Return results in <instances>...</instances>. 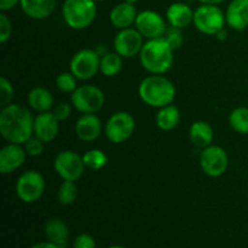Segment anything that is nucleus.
<instances>
[{"label": "nucleus", "mask_w": 248, "mask_h": 248, "mask_svg": "<svg viewBox=\"0 0 248 248\" xmlns=\"http://www.w3.org/2000/svg\"><path fill=\"white\" fill-rule=\"evenodd\" d=\"M217 36H218V39H219V40H225V39H227V36H228V33L224 31V29H222L219 33H217Z\"/></svg>", "instance_id": "obj_39"}, {"label": "nucleus", "mask_w": 248, "mask_h": 248, "mask_svg": "<svg viewBox=\"0 0 248 248\" xmlns=\"http://www.w3.org/2000/svg\"><path fill=\"white\" fill-rule=\"evenodd\" d=\"M144 45V38L136 28L119 31L114 39V50L123 58H132L140 55Z\"/></svg>", "instance_id": "obj_13"}, {"label": "nucleus", "mask_w": 248, "mask_h": 248, "mask_svg": "<svg viewBox=\"0 0 248 248\" xmlns=\"http://www.w3.org/2000/svg\"><path fill=\"white\" fill-rule=\"evenodd\" d=\"M62 16L68 27L75 31L86 29L93 23L97 16L94 0H64Z\"/></svg>", "instance_id": "obj_4"}, {"label": "nucleus", "mask_w": 248, "mask_h": 248, "mask_svg": "<svg viewBox=\"0 0 248 248\" xmlns=\"http://www.w3.org/2000/svg\"><path fill=\"white\" fill-rule=\"evenodd\" d=\"M227 24L234 31H244L248 27V0H232L225 11Z\"/></svg>", "instance_id": "obj_17"}, {"label": "nucleus", "mask_w": 248, "mask_h": 248, "mask_svg": "<svg viewBox=\"0 0 248 248\" xmlns=\"http://www.w3.org/2000/svg\"><path fill=\"white\" fill-rule=\"evenodd\" d=\"M21 2V0H0V11L6 12L15 9Z\"/></svg>", "instance_id": "obj_36"}, {"label": "nucleus", "mask_w": 248, "mask_h": 248, "mask_svg": "<svg viewBox=\"0 0 248 248\" xmlns=\"http://www.w3.org/2000/svg\"><path fill=\"white\" fill-rule=\"evenodd\" d=\"M176 1H177V0H176Z\"/></svg>", "instance_id": "obj_43"}, {"label": "nucleus", "mask_w": 248, "mask_h": 248, "mask_svg": "<svg viewBox=\"0 0 248 248\" xmlns=\"http://www.w3.org/2000/svg\"><path fill=\"white\" fill-rule=\"evenodd\" d=\"M123 69V57L118 52H107L101 57V70L106 77L111 78L118 75Z\"/></svg>", "instance_id": "obj_25"}, {"label": "nucleus", "mask_w": 248, "mask_h": 248, "mask_svg": "<svg viewBox=\"0 0 248 248\" xmlns=\"http://www.w3.org/2000/svg\"><path fill=\"white\" fill-rule=\"evenodd\" d=\"M31 248H58V247L55 246L53 244H51V242L44 241V242H39V244H35Z\"/></svg>", "instance_id": "obj_37"}, {"label": "nucleus", "mask_w": 248, "mask_h": 248, "mask_svg": "<svg viewBox=\"0 0 248 248\" xmlns=\"http://www.w3.org/2000/svg\"><path fill=\"white\" fill-rule=\"evenodd\" d=\"M69 68L78 80L86 81L101 70V56L92 48H82L73 56Z\"/></svg>", "instance_id": "obj_8"}, {"label": "nucleus", "mask_w": 248, "mask_h": 248, "mask_svg": "<svg viewBox=\"0 0 248 248\" xmlns=\"http://www.w3.org/2000/svg\"><path fill=\"white\" fill-rule=\"evenodd\" d=\"M53 169L63 181L77 182L81 178L86 166L82 156L74 150H63L56 155L53 160Z\"/></svg>", "instance_id": "obj_9"}, {"label": "nucleus", "mask_w": 248, "mask_h": 248, "mask_svg": "<svg viewBox=\"0 0 248 248\" xmlns=\"http://www.w3.org/2000/svg\"><path fill=\"white\" fill-rule=\"evenodd\" d=\"M57 198L62 205L68 206L74 203L78 198V186L75 182L63 181V183L58 188Z\"/></svg>", "instance_id": "obj_28"}, {"label": "nucleus", "mask_w": 248, "mask_h": 248, "mask_svg": "<svg viewBox=\"0 0 248 248\" xmlns=\"http://www.w3.org/2000/svg\"><path fill=\"white\" fill-rule=\"evenodd\" d=\"M60 132V121L52 111L39 113L34 118V136L44 143H50L56 140Z\"/></svg>", "instance_id": "obj_15"}, {"label": "nucleus", "mask_w": 248, "mask_h": 248, "mask_svg": "<svg viewBox=\"0 0 248 248\" xmlns=\"http://www.w3.org/2000/svg\"><path fill=\"white\" fill-rule=\"evenodd\" d=\"M106 102L103 91L94 85L78 86L72 93V106L81 114H94L102 109Z\"/></svg>", "instance_id": "obj_6"}, {"label": "nucleus", "mask_w": 248, "mask_h": 248, "mask_svg": "<svg viewBox=\"0 0 248 248\" xmlns=\"http://www.w3.org/2000/svg\"><path fill=\"white\" fill-rule=\"evenodd\" d=\"M82 160L87 169L92 170V171H98L102 170L107 164H108V156L106 153L101 149H91L87 150L84 155H82Z\"/></svg>", "instance_id": "obj_27"}, {"label": "nucleus", "mask_w": 248, "mask_h": 248, "mask_svg": "<svg viewBox=\"0 0 248 248\" xmlns=\"http://www.w3.org/2000/svg\"><path fill=\"white\" fill-rule=\"evenodd\" d=\"M229 125L232 130L241 135H248V108H235L229 115Z\"/></svg>", "instance_id": "obj_26"}, {"label": "nucleus", "mask_w": 248, "mask_h": 248, "mask_svg": "<svg viewBox=\"0 0 248 248\" xmlns=\"http://www.w3.org/2000/svg\"><path fill=\"white\" fill-rule=\"evenodd\" d=\"M27 101H28L29 107L38 113L51 111V109H53V104H55L52 93L47 89L41 86L31 89L29 91Z\"/></svg>", "instance_id": "obj_22"}, {"label": "nucleus", "mask_w": 248, "mask_h": 248, "mask_svg": "<svg viewBox=\"0 0 248 248\" xmlns=\"http://www.w3.org/2000/svg\"><path fill=\"white\" fill-rule=\"evenodd\" d=\"M73 248H96V241L89 234H80L75 237Z\"/></svg>", "instance_id": "obj_35"}, {"label": "nucleus", "mask_w": 248, "mask_h": 248, "mask_svg": "<svg viewBox=\"0 0 248 248\" xmlns=\"http://www.w3.org/2000/svg\"><path fill=\"white\" fill-rule=\"evenodd\" d=\"M17 198L24 203H34L45 191V179L40 172L29 170L23 172L16 182Z\"/></svg>", "instance_id": "obj_7"}, {"label": "nucleus", "mask_w": 248, "mask_h": 248, "mask_svg": "<svg viewBox=\"0 0 248 248\" xmlns=\"http://www.w3.org/2000/svg\"><path fill=\"white\" fill-rule=\"evenodd\" d=\"M12 34V23L5 12H0V43L5 44L10 40Z\"/></svg>", "instance_id": "obj_33"}, {"label": "nucleus", "mask_w": 248, "mask_h": 248, "mask_svg": "<svg viewBox=\"0 0 248 248\" xmlns=\"http://www.w3.org/2000/svg\"><path fill=\"white\" fill-rule=\"evenodd\" d=\"M23 144L7 143L0 150V173L10 174L23 166L27 159Z\"/></svg>", "instance_id": "obj_14"}, {"label": "nucleus", "mask_w": 248, "mask_h": 248, "mask_svg": "<svg viewBox=\"0 0 248 248\" xmlns=\"http://www.w3.org/2000/svg\"><path fill=\"white\" fill-rule=\"evenodd\" d=\"M12 98H14V87L10 80L5 77L0 78V107H4L11 104Z\"/></svg>", "instance_id": "obj_31"}, {"label": "nucleus", "mask_w": 248, "mask_h": 248, "mask_svg": "<svg viewBox=\"0 0 248 248\" xmlns=\"http://www.w3.org/2000/svg\"><path fill=\"white\" fill-rule=\"evenodd\" d=\"M56 86L63 93H73L78 89V79L72 72H63L56 78Z\"/></svg>", "instance_id": "obj_29"}, {"label": "nucleus", "mask_w": 248, "mask_h": 248, "mask_svg": "<svg viewBox=\"0 0 248 248\" xmlns=\"http://www.w3.org/2000/svg\"><path fill=\"white\" fill-rule=\"evenodd\" d=\"M23 147L28 156H40L44 153V142L39 140L38 137H35V136L29 138V140L24 143Z\"/></svg>", "instance_id": "obj_32"}, {"label": "nucleus", "mask_w": 248, "mask_h": 248, "mask_svg": "<svg viewBox=\"0 0 248 248\" xmlns=\"http://www.w3.org/2000/svg\"><path fill=\"white\" fill-rule=\"evenodd\" d=\"M189 137L190 140L199 148H206L212 144L213 133L212 126L206 121H195L189 128Z\"/></svg>", "instance_id": "obj_23"}, {"label": "nucleus", "mask_w": 248, "mask_h": 248, "mask_svg": "<svg viewBox=\"0 0 248 248\" xmlns=\"http://www.w3.org/2000/svg\"><path fill=\"white\" fill-rule=\"evenodd\" d=\"M173 52L164 38L147 40L140 53V64L150 74H165L173 64Z\"/></svg>", "instance_id": "obj_3"}, {"label": "nucleus", "mask_w": 248, "mask_h": 248, "mask_svg": "<svg viewBox=\"0 0 248 248\" xmlns=\"http://www.w3.org/2000/svg\"><path fill=\"white\" fill-rule=\"evenodd\" d=\"M0 133L7 143L24 144L34 136V118L19 104H9L0 111Z\"/></svg>", "instance_id": "obj_1"}, {"label": "nucleus", "mask_w": 248, "mask_h": 248, "mask_svg": "<svg viewBox=\"0 0 248 248\" xmlns=\"http://www.w3.org/2000/svg\"><path fill=\"white\" fill-rule=\"evenodd\" d=\"M136 130L135 118L127 111L114 113L107 121L104 133L111 143L120 144L126 142Z\"/></svg>", "instance_id": "obj_10"}, {"label": "nucleus", "mask_w": 248, "mask_h": 248, "mask_svg": "<svg viewBox=\"0 0 248 248\" xmlns=\"http://www.w3.org/2000/svg\"><path fill=\"white\" fill-rule=\"evenodd\" d=\"M96 2H99V1H103V0H94Z\"/></svg>", "instance_id": "obj_42"}, {"label": "nucleus", "mask_w": 248, "mask_h": 248, "mask_svg": "<svg viewBox=\"0 0 248 248\" xmlns=\"http://www.w3.org/2000/svg\"><path fill=\"white\" fill-rule=\"evenodd\" d=\"M102 133V121L96 114H82L75 123V135L82 142H93Z\"/></svg>", "instance_id": "obj_16"}, {"label": "nucleus", "mask_w": 248, "mask_h": 248, "mask_svg": "<svg viewBox=\"0 0 248 248\" xmlns=\"http://www.w3.org/2000/svg\"><path fill=\"white\" fill-rule=\"evenodd\" d=\"M109 248H126V247H124V246H118V245H115V246H110Z\"/></svg>", "instance_id": "obj_41"}, {"label": "nucleus", "mask_w": 248, "mask_h": 248, "mask_svg": "<svg viewBox=\"0 0 248 248\" xmlns=\"http://www.w3.org/2000/svg\"><path fill=\"white\" fill-rule=\"evenodd\" d=\"M124 1L128 2V4H133V5H135L136 2H138V1H140V0H124Z\"/></svg>", "instance_id": "obj_40"}, {"label": "nucleus", "mask_w": 248, "mask_h": 248, "mask_svg": "<svg viewBox=\"0 0 248 248\" xmlns=\"http://www.w3.org/2000/svg\"><path fill=\"white\" fill-rule=\"evenodd\" d=\"M164 39L169 43V45L171 46L174 51L179 50L184 43V36L183 33H182V29L171 26L167 27L166 31H165Z\"/></svg>", "instance_id": "obj_30"}, {"label": "nucleus", "mask_w": 248, "mask_h": 248, "mask_svg": "<svg viewBox=\"0 0 248 248\" xmlns=\"http://www.w3.org/2000/svg\"><path fill=\"white\" fill-rule=\"evenodd\" d=\"M19 5L26 16L40 21L52 15L56 9V0H21Z\"/></svg>", "instance_id": "obj_21"}, {"label": "nucleus", "mask_w": 248, "mask_h": 248, "mask_svg": "<svg viewBox=\"0 0 248 248\" xmlns=\"http://www.w3.org/2000/svg\"><path fill=\"white\" fill-rule=\"evenodd\" d=\"M46 240L58 248H68L69 244V229L62 219L52 218L46 222L44 228Z\"/></svg>", "instance_id": "obj_20"}, {"label": "nucleus", "mask_w": 248, "mask_h": 248, "mask_svg": "<svg viewBox=\"0 0 248 248\" xmlns=\"http://www.w3.org/2000/svg\"><path fill=\"white\" fill-rule=\"evenodd\" d=\"M137 15L138 12L136 10L135 5L123 1L120 4L115 5L111 9L110 15H109V19H110V23L115 28L121 31V29L131 28L136 23Z\"/></svg>", "instance_id": "obj_18"}, {"label": "nucleus", "mask_w": 248, "mask_h": 248, "mask_svg": "<svg viewBox=\"0 0 248 248\" xmlns=\"http://www.w3.org/2000/svg\"><path fill=\"white\" fill-rule=\"evenodd\" d=\"M52 113L60 123L61 121H65L69 118L70 114H72V106L67 103V102H61L57 106L53 107Z\"/></svg>", "instance_id": "obj_34"}, {"label": "nucleus", "mask_w": 248, "mask_h": 248, "mask_svg": "<svg viewBox=\"0 0 248 248\" xmlns=\"http://www.w3.org/2000/svg\"><path fill=\"white\" fill-rule=\"evenodd\" d=\"M166 21L171 27L184 29L194 21V11L189 5L177 1L169 6L166 11Z\"/></svg>", "instance_id": "obj_19"}, {"label": "nucleus", "mask_w": 248, "mask_h": 248, "mask_svg": "<svg viewBox=\"0 0 248 248\" xmlns=\"http://www.w3.org/2000/svg\"><path fill=\"white\" fill-rule=\"evenodd\" d=\"M229 165L227 152L219 145H208L203 148L200 155V166L203 173L208 177L217 178L225 173Z\"/></svg>", "instance_id": "obj_11"}, {"label": "nucleus", "mask_w": 248, "mask_h": 248, "mask_svg": "<svg viewBox=\"0 0 248 248\" xmlns=\"http://www.w3.org/2000/svg\"><path fill=\"white\" fill-rule=\"evenodd\" d=\"M138 94L147 106L160 109L173 103L176 87L164 74H152L140 81Z\"/></svg>", "instance_id": "obj_2"}, {"label": "nucleus", "mask_w": 248, "mask_h": 248, "mask_svg": "<svg viewBox=\"0 0 248 248\" xmlns=\"http://www.w3.org/2000/svg\"><path fill=\"white\" fill-rule=\"evenodd\" d=\"M135 27L147 40L164 38L167 29L164 17L153 10H144L140 12L136 18Z\"/></svg>", "instance_id": "obj_12"}, {"label": "nucleus", "mask_w": 248, "mask_h": 248, "mask_svg": "<svg viewBox=\"0 0 248 248\" xmlns=\"http://www.w3.org/2000/svg\"><path fill=\"white\" fill-rule=\"evenodd\" d=\"M155 121L160 130L162 131H172L178 126L181 121V113L179 109L174 104H169L166 107H162L159 109Z\"/></svg>", "instance_id": "obj_24"}, {"label": "nucleus", "mask_w": 248, "mask_h": 248, "mask_svg": "<svg viewBox=\"0 0 248 248\" xmlns=\"http://www.w3.org/2000/svg\"><path fill=\"white\" fill-rule=\"evenodd\" d=\"M199 2H201V4H210V5H219L222 4L223 1H225V0H198Z\"/></svg>", "instance_id": "obj_38"}, {"label": "nucleus", "mask_w": 248, "mask_h": 248, "mask_svg": "<svg viewBox=\"0 0 248 248\" xmlns=\"http://www.w3.org/2000/svg\"><path fill=\"white\" fill-rule=\"evenodd\" d=\"M193 23L202 34L217 35V33L224 29V26L227 24L225 12H223L218 5L201 4L194 11Z\"/></svg>", "instance_id": "obj_5"}]
</instances>
